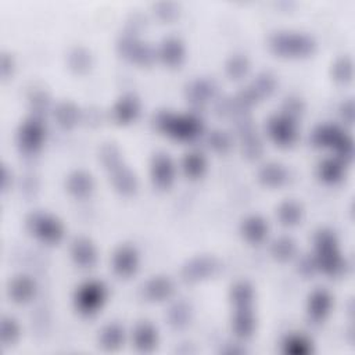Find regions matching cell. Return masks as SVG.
I'll use <instances>...</instances> for the list:
<instances>
[{
  "mask_svg": "<svg viewBox=\"0 0 355 355\" xmlns=\"http://www.w3.org/2000/svg\"><path fill=\"white\" fill-rule=\"evenodd\" d=\"M282 348L288 355H308L313 351V344L304 334H288L283 340Z\"/></svg>",
  "mask_w": 355,
  "mask_h": 355,
  "instance_id": "83f0119b",
  "label": "cell"
},
{
  "mask_svg": "<svg viewBox=\"0 0 355 355\" xmlns=\"http://www.w3.org/2000/svg\"><path fill=\"white\" fill-rule=\"evenodd\" d=\"M154 126L164 135L180 141L197 139L204 129L198 116L193 114H173L169 111H159L154 116Z\"/></svg>",
  "mask_w": 355,
  "mask_h": 355,
  "instance_id": "7a4b0ae2",
  "label": "cell"
},
{
  "mask_svg": "<svg viewBox=\"0 0 355 355\" xmlns=\"http://www.w3.org/2000/svg\"><path fill=\"white\" fill-rule=\"evenodd\" d=\"M255 326L257 322L252 312V306L234 308V313L232 318V330L237 338H250L255 331Z\"/></svg>",
  "mask_w": 355,
  "mask_h": 355,
  "instance_id": "9a60e30c",
  "label": "cell"
},
{
  "mask_svg": "<svg viewBox=\"0 0 355 355\" xmlns=\"http://www.w3.org/2000/svg\"><path fill=\"white\" fill-rule=\"evenodd\" d=\"M345 165L347 162L338 157L324 158L318 166V175L326 183H337L344 178Z\"/></svg>",
  "mask_w": 355,
  "mask_h": 355,
  "instance_id": "4316f807",
  "label": "cell"
},
{
  "mask_svg": "<svg viewBox=\"0 0 355 355\" xmlns=\"http://www.w3.org/2000/svg\"><path fill=\"white\" fill-rule=\"evenodd\" d=\"M157 57L168 67H178L184 58V46L178 37H166L161 42Z\"/></svg>",
  "mask_w": 355,
  "mask_h": 355,
  "instance_id": "ffe728a7",
  "label": "cell"
},
{
  "mask_svg": "<svg viewBox=\"0 0 355 355\" xmlns=\"http://www.w3.org/2000/svg\"><path fill=\"white\" fill-rule=\"evenodd\" d=\"M54 118L61 128L71 129L79 121V110L75 104L69 101H62L54 108Z\"/></svg>",
  "mask_w": 355,
  "mask_h": 355,
  "instance_id": "4dcf8cb0",
  "label": "cell"
},
{
  "mask_svg": "<svg viewBox=\"0 0 355 355\" xmlns=\"http://www.w3.org/2000/svg\"><path fill=\"white\" fill-rule=\"evenodd\" d=\"M269 232L266 220L258 215H251L245 218L241 223V234L251 244L262 243Z\"/></svg>",
  "mask_w": 355,
  "mask_h": 355,
  "instance_id": "cb8c5ba5",
  "label": "cell"
},
{
  "mask_svg": "<svg viewBox=\"0 0 355 355\" xmlns=\"http://www.w3.org/2000/svg\"><path fill=\"white\" fill-rule=\"evenodd\" d=\"M182 169L191 179L201 178L207 171V159L201 153L190 151L182 159Z\"/></svg>",
  "mask_w": 355,
  "mask_h": 355,
  "instance_id": "f1b7e54d",
  "label": "cell"
},
{
  "mask_svg": "<svg viewBox=\"0 0 355 355\" xmlns=\"http://www.w3.org/2000/svg\"><path fill=\"white\" fill-rule=\"evenodd\" d=\"M304 110V104L302 101L298 98V97H287L284 100V104H283V111L284 114L293 116V118H297Z\"/></svg>",
  "mask_w": 355,
  "mask_h": 355,
  "instance_id": "b9f144b4",
  "label": "cell"
},
{
  "mask_svg": "<svg viewBox=\"0 0 355 355\" xmlns=\"http://www.w3.org/2000/svg\"><path fill=\"white\" fill-rule=\"evenodd\" d=\"M333 298L329 291L323 288H316L311 293L306 304V312L312 322L320 323L323 322L329 313L331 312Z\"/></svg>",
  "mask_w": 355,
  "mask_h": 355,
  "instance_id": "4fadbf2b",
  "label": "cell"
},
{
  "mask_svg": "<svg viewBox=\"0 0 355 355\" xmlns=\"http://www.w3.org/2000/svg\"><path fill=\"white\" fill-rule=\"evenodd\" d=\"M248 68H250L248 60L241 54L232 55L226 62V73L232 79H240L245 76V73L248 72Z\"/></svg>",
  "mask_w": 355,
  "mask_h": 355,
  "instance_id": "74e56055",
  "label": "cell"
},
{
  "mask_svg": "<svg viewBox=\"0 0 355 355\" xmlns=\"http://www.w3.org/2000/svg\"><path fill=\"white\" fill-rule=\"evenodd\" d=\"M250 92L254 94L257 101H259L263 97H269L276 87V79L272 73L269 72H262L259 73L250 86H247Z\"/></svg>",
  "mask_w": 355,
  "mask_h": 355,
  "instance_id": "1f68e13d",
  "label": "cell"
},
{
  "mask_svg": "<svg viewBox=\"0 0 355 355\" xmlns=\"http://www.w3.org/2000/svg\"><path fill=\"white\" fill-rule=\"evenodd\" d=\"M125 330L118 323L105 324L98 334V345L105 351H116L123 345Z\"/></svg>",
  "mask_w": 355,
  "mask_h": 355,
  "instance_id": "d4e9b609",
  "label": "cell"
},
{
  "mask_svg": "<svg viewBox=\"0 0 355 355\" xmlns=\"http://www.w3.org/2000/svg\"><path fill=\"white\" fill-rule=\"evenodd\" d=\"M116 47L123 58L137 65H150L157 57V51H154L147 43L132 35L122 36Z\"/></svg>",
  "mask_w": 355,
  "mask_h": 355,
  "instance_id": "9c48e42d",
  "label": "cell"
},
{
  "mask_svg": "<svg viewBox=\"0 0 355 355\" xmlns=\"http://www.w3.org/2000/svg\"><path fill=\"white\" fill-rule=\"evenodd\" d=\"M230 300L234 308H245L252 306L254 302V288L247 282H237L232 286Z\"/></svg>",
  "mask_w": 355,
  "mask_h": 355,
  "instance_id": "d6a6232c",
  "label": "cell"
},
{
  "mask_svg": "<svg viewBox=\"0 0 355 355\" xmlns=\"http://www.w3.org/2000/svg\"><path fill=\"white\" fill-rule=\"evenodd\" d=\"M21 336L18 322L11 316H3L0 323V340L4 347H11Z\"/></svg>",
  "mask_w": 355,
  "mask_h": 355,
  "instance_id": "d590c367",
  "label": "cell"
},
{
  "mask_svg": "<svg viewBox=\"0 0 355 355\" xmlns=\"http://www.w3.org/2000/svg\"><path fill=\"white\" fill-rule=\"evenodd\" d=\"M25 223L29 233L44 244H58L64 237L62 223L47 212H32L28 215Z\"/></svg>",
  "mask_w": 355,
  "mask_h": 355,
  "instance_id": "5b68a950",
  "label": "cell"
},
{
  "mask_svg": "<svg viewBox=\"0 0 355 355\" xmlns=\"http://www.w3.org/2000/svg\"><path fill=\"white\" fill-rule=\"evenodd\" d=\"M114 118L118 123H130L133 121H136V118L140 114V101L139 98L132 94V93H126L123 94L114 105L112 110Z\"/></svg>",
  "mask_w": 355,
  "mask_h": 355,
  "instance_id": "e0dca14e",
  "label": "cell"
},
{
  "mask_svg": "<svg viewBox=\"0 0 355 355\" xmlns=\"http://www.w3.org/2000/svg\"><path fill=\"white\" fill-rule=\"evenodd\" d=\"M315 269L327 276H338L345 269V261L338 250L336 234L329 229H320L315 234Z\"/></svg>",
  "mask_w": 355,
  "mask_h": 355,
  "instance_id": "6da1fadb",
  "label": "cell"
},
{
  "mask_svg": "<svg viewBox=\"0 0 355 355\" xmlns=\"http://www.w3.org/2000/svg\"><path fill=\"white\" fill-rule=\"evenodd\" d=\"M31 103H32V107L35 110V112L37 114L36 116H39V112H42L43 110L47 108V104H49V98L46 96V93L43 92H37L32 96L31 98Z\"/></svg>",
  "mask_w": 355,
  "mask_h": 355,
  "instance_id": "7bdbcfd3",
  "label": "cell"
},
{
  "mask_svg": "<svg viewBox=\"0 0 355 355\" xmlns=\"http://www.w3.org/2000/svg\"><path fill=\"white\" fill-rule=\"evenodd\" d=\"M46 137V128L40 116H31L25 119L17 133V143L22 153L35 154L43 146Z\"/></svg>",
  "mask_w": 355,
  "mask_h": 355,
  "instance_id": "ba28073f",
  "label": "cell"
},
{
  "mask_svg": "<svg viewBox=\"0 0 355 355\" xmlns=\"http://www.w3.org/2000/svg\"><path fill=\"white\" fill-rule=\"evenodd\" d=\"M302 207L293 200L283 201L277 208V218L284 226H295L302 220Z\"/></svg>",
  "mask_w": 355,
  "mask_h": 355,
  "instance_id": "f546056e",
  "label": "cell"
},
{
  "mask_svg": "<svg viewBox=\"0 0 355 355\" xmlns=\"http://www.w3.org/2000/svg\"><path fill=\"white\" fill-rule=\"evenodd\" d=\"M311 141L316 147L333 148L336 157L344 162H349L354 157V140L352 137L340 126L333 123H323L313 129L311 133Z\"/></svg>",
  "mask_w": 355,
  "mask_h": 355,
  "instance_id": "3957f363",
  "label": "cell"
},
{
  "mask_svg": "<svg viewBox=\"0 0 355 355\" xmlns=\"http://www.w3.org/2000/svg\"><path fill=\"white\" fill-rule=\"evenodd\" d=\"M333 78L334 80L340 82V83H347L352 79V73H354V64L351 61V58L348 57H341L338 58L331 69Z\"/></svg>",
  "mask_w": 355,
  "mask_h": 355,
  "instance_id": "f35d334b",
  "label": "cell"
},
{
  "mask_svg": "<svg viewBox=\"0 0 355 355\" xmlns=\"http://www.w3.org/2000/svg\"><path fill=\"white\" fill-rule=\"evenodd\" d=\"M139 263H140V258H139L137 250L128 244L118 247L111 261L112 270L119 277H130L132 275H135L139 269Z\"/></svg>",
  "mask_w": 355,
  "mask_h": 355,
  "instance_id": "7c38bea8",
  "label": "cell"
},
{
  "mask_svg": "<svg viewBox=\"0 0 355 355\" xmlns=\"http://www.w3.org/2000/svg\"><path fill=\"white\" fill-rule=\"evenodd\" d=\"M219 261L214 257H196L190 259L182 269V276L189 283H196L214 276L219 270Z\"/></svg>",
  "mask_w": 355,
  "mask_h": 355,
  "instance_id": "30bf717a",
  "label": "cell"
},
{
  "mask_svg": "<svg viewBox=\"0 0 355 355\" xmlns=\"http://www.w3.org/2000/svg\"><path fill=\"white\" fill-rule=\"evenodd\" d=\"M10 178H11V173H8L7 168L3 166V169H1V187H3V190H7V187H8L7 182H8Z\"/></svg>",
  "mask_w": 355,
  "mask_h": 355,
  "instance_id": "bcb514c9",
  "label": "cell"
},
{
  "mask_svg": "<svg viewBox=\"0 0 355 355\" xmlns=\"http://www.w3.org/2000/svg\"><path fill=\"white\" fill-rule=\"evenodd\" d=\"M133 347L140 352H151L158 344V330L150 322H139L132 331Z\"/></svg>",
  "mask_w": 355,
  "mask_h": 355,
  "instance_id": "5bb4252c",
  "label": "cell"
},
{
  "mask_svg": "<svg viewBox=\"0 0 355 355\" xmlns=\"http://www.w3.org/2000/svg\"><path fill=\"white\" fill-rule=\"evenodd\" d=\"M36 294V283L26 275L15 276L8 284V295L17 304H26Z\"/></svg>",
  "mask_w": 355,
  "mask_h": 355,
  "instance_id": "ac0fdd59",
  "label": "cell"
},
{
  "mask_svg": "<svg viewBox=\"0 0 355 355\" xmlns=\"http://www.w3.org/2000/svg\"><path fill=\"white\" fill-rule=\"evenodd\" d=\"M71 258L79 268H92L97 262V251L86 237H78L71 244Z\"/></svg>",
  "mask_w": 355,
  "mask_h": 355,
  "instance_id": "2e32d148",
  "label": "cell"
},
{
  "mask_svg": "<svg viewBox=\"0 0 355 355\" xmlns=\"http://www.w3.org/2000/svg\"><path fill=\"white\" fill-rule=\"evenodd\" d=\"M176 168L166 153H157L150 164V176L158 189H169L175 182Z\"/></svg>",
  "mask_w": 355,
  "mask_h": 355,
  "instance_id": "8fae6325",
  "label": "cell"
},
{
  "mask_svg": "<svg viewBox=\"0 0 355 355\" xmlns=\"http://www.w3.org/2000/svg\"><path fill=\"white\" fill-rule=\"evenodd\" d=\"M12 69H14V62H12L11 57L8 54H3V57H1V67H0L1 76L3 78L10 76L12 73Z\"/></svg>",
  "mask_w": 355,
  "mask_h": 355,
  "instance_id": "ee69618b",
  "label": "cell"
},
{
  "mask_svg": "<svg viewBox=\"0 0 355 355\" xmlns=\"http://www.w3.org/2000/svg\"><path fill=\"white\" fill-rule=\"evenodd\" d=\"M107 301V287L97 280L85 282L73 295V304L79 313L92 316L97 313Z\"/></svg>",
  "mask_w": 355,
  "mask_h": 355,
  "instance_id": "8992f818",
  "label": "cell"
},
{
  "mask_svg": "<svg viewBox=\"0 0 355 355\" xmlns=\"http://www.w3.org/2000/svg\"><path fill=\"white\" fill-rule=\"evenodd\" d=\"M216 93V86L209 79H196L189 83L186 89V96L190 103L196 105H202L208 103L211 98H214Z\"/></svg>",
  "mask_w": 355,
  "mask_h": 355,
  "instance_id": "7402d4cb",
  "label": "cell"
},
{
  "mask_svg": "<svg viewBox=\"0 0 355 355\" xmlns=\"http://www.w3.org/2000/svg\"><path fill=\"white\" fill-rule=\"evenodd\" d=\"M258 178L259 182L268 187H280L287 182L288 173L282 164L268 162L259 169Z\"/></svg>",
  "mask_w": 355,
  "mask_h": 355,
  "instance_id": "484cf974",
  "label": "cell"
},
{
  "mask_svg": "<svg viewBox=\"0 0 355 355\" xmlns=\"http://www.w3.org/2000/svg\"><path fill=\"white\" fill-rule=\"evenodd\" d=\"M341 115L345 121H348L349 123L352 122V118H354V104L352 101H348L345 104H343L341 107Z\"/></svg>",
  "mask_w": 355,
  "mask_h": 355,
  "instance_id": "f6af8a7d",
  "label": "cell"
},
{
  "mask_svg": "<svg viewBox=\"0 0 355 355\" xmlns=\"http://www.w3.org/2000/svg\"><path fill=\"white\" fill-rule=\"evenodd\" d=\"M108 172H110L112 186L115 187L116 191H119L123 196H129L136 191L137 179L135 173L126 165H123V162Z\"/></svg>",
  "mask_w": 355,
  "mask_h": 355,
  "instance_id": "44dd1931",
  "label": "cell"
},
{
  "mask_svg": "<svg viewBox=\"0 0 355 355\" xmlns=\"http://www.w3.org/2000/svg\"><path fill=\"white\" fill-rule=\"evenodd\" d=\"M269 47L275 54L280 57L302 58L311 55L315 51L316 43L306 33L280 31L269 37Z\"/></svg>",
  "mask_w": 355,
  "mask_h": 355,
  "instance_id": "277c9868",
  "label": "cell"
},
{
  "mask_svg": "<svg viewBox=\"0 0 355 355\" xmlns=\"http://www.w3.org/2000/svg\"><path fill=\"white\" fill-rule=\"evenodd\" d=\"M266 132L277 146H291L298 137L297 118H293L284 112L276 114L268 119Z\"/></svg>",
  "mask_w": 355,
  "mask_h": 355,
  "instance_id": "52a82bcc",
  "label": "cell"
},
{
  "mask_svg": "<svg viewBox=\"0 0 355 355\" xmlns=\"http://www.w3.org/2000/svg\"><path fill=\"white\" fill-rule=\"evenodd\" d=\"M297 252V245L295 241L287 236H282L276 239L272 245H270V254L277 259V261H288L291 259Z\"/></svg>",
  "mask_w": 355,
  "mask_h": 355,
  "instance_id": "e575fe53",
  "label": "cell"
},
{
  "mask_svg": "<svg viewBox=\"0 0 355 355\" xmlns=\"http://www.w3.org/2000/svg\"><path fill=\"white\" fill-rule=\"evenodd\" d=\"M65 186L71 196L76 198H85L92 194L94 189V180L90 173L85 171H75L67 178Z\"/></svg>",
  "mask_w": 355,
  "mask_h": 355,
  "instance_id": "603a6c76",
  "label": "cell"
},
{
  "mask_svg": "<svg viewBox=\"0 0 355 355\" xmlns=\"http://www.w3.org/2000/svg\"><path fill=\"white\" fill-rule=\"evenodd\" d=\"M230 137L226 132H222V130H214L209 133L208 136V144L209 147H212L215 151H219V153H225L230 148Z\"/></svg>",
  "mask_w": 355,
  "mask_h": 355,
  "instance_id": "60d3db41",
  "label": "cell"
},
{
  "mask_svg": "<svg viewBox=\"0 0 355 355\" xmlns=\"http://www.w3.org/2000/svg\"><path fill=\"white\" fill-rule=\"evenodd\" d=\"M190 318H191V311H190V306L186 304V302H176L173 304L168 313H166V319H168V323L173 327V329H183L189 324L190 322Z\"/></svg>",
  "mask_w": 355,
  "mask_h": 355,
  "instance_id": "836d02e7",
  "label": "cell"
},
{
  "mask_svg": "<svg viewBox=\"0 0 355 355\" xmlns=\"http://www.w3.org/2000/svg\"><path fill=\"white\" fill-rule=\"evenodd\" d=\"M175 286L166 276H154L143 286V294L150 301H165L172 297Z\"/></svg>",
  "mask_w": 355,
  "mask_h": 355,
  "instance_id": "d6986e66",
  "label": "cell"
},
{
  "mask_svg": "<svg viewBox=\"0 0 355 355\" xmlns=\"http://www.w3.org/2000/svg\"><path fill=\"white\" fill-rule=\"evenodd\" d=\"M100 159L103 162V165L111 171L114 169L115 166L121 165L122 164V155H121V151L119 148L112 144V143H107L101 147L100 150Z\"/></svg>",
  "mask_w": 355,
  "mask_h": 355,
  "instance_id": "ab89813d",
  "label": "cell"
},
{
  "mask_svg": "<svg viewBox=\"0 0 355 355\" xmlns=\"http://www.w3.org/2000/svg\"><path fill=\"white\" fill-rule=\"evenodd\" d=\"M68 65L75 72L83 73L92 65V55L87 50H85L82 47H76L68 54Z\"/></svg>",
  "mask_w": 355,
  "mask_h": 355,
  "instance_id": "8d00e7d4",
  "label": "cell"
}]
</instances>
